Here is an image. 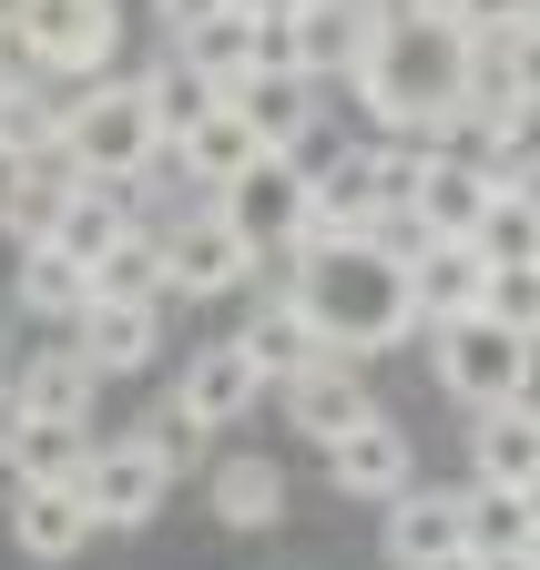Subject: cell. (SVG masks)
<instances>
[{"label": "cell", "mask_w": 540, "mask_h": 570, "mask_svg": "<svg viewBox=\"0 0 540 570\" xmlns=\"http://www.w3.org/2000/svg\"><path fill=\"white\" fill-rule=\"evenodd\" d=\"M286 296L306 306V326L326 336V356H377L419 326V296H409V265H397L387 245H326L286 275Z\"/></svg>", "instance_id": "1"}, {"label": "cell", "mask_w": 540, "mask_h": 570, "mask_svg": "<svg viewBox=\"0 0 540 570\" xmlns=\"http://www.w3.org/2000/svg\"><path fill=\"white\" fill-rule=\"evenodd\" d=\"M429 377L469 417L480 407H520V397H540V346L510 336L500 316H449V326H429Z\"/></svg>", "instance_id": "2"}, {"label": "cell", "mask_w": 540, "mask_h": 570, "mask_svg": "<svg viewBox=\"0 0 540 570\" xmlns=\"http://www.w3.org/2000/svg\"><path fill=\"white\" fill-rule=\"evenodd\" d=\"M61 154H72L92 184H144L174 142H164V122H154V102H144V82H92L82 102H72V132H61Z\"/></svg>", "instance_id": "3"}, {"label": "cell", "mask_w": 540, "mask_h": 570, "mask_svg": "<svg viewBox=\"0 0 540 570\" xmlns=\"http://www.w3.org/2000/svg\"><path fill=\"white\" fill-rule=\"evenodd\" d=\"M174 489V449L154 428H132V439H92L82 459V499H92V530H144Z\"/></svg>", "instance_id": "4"}, {"label": "cell", "mask_w": 540, "mask_h": 570, "mask_svg": "<svg viewBox=\"0 0 540 570\" xmlns=\"http://www.w3.org/2000/svg\"><path fill=\"white\" fill-rule=\"evenodd\" d=\"M21 31H31V51L51 61V82L92 92V82H112V51H122V0H31V11H21Z\"/></svg>", "instance_id": "5"}, {"label": "cell", "mask_w": 540, "mask_h": 570, "mask_svg": "<svg viewBox=\"0 0 540 570\" xmlns=\"http://www.w3.org/2000/svg\"><path fill=\"white\" fill-rule=\"evenodd\" d=\"M255 265H265V255L225 225L215 204H194V214H174V225H164V296H245Z\"/></svg>", "instance_id": "6"}, {"label": "cell", "mask_w": 540, "mask_h": 570, "mask_svg": "<svg viewBox=\"0 0 540 570\" xmlns=\"http://www.w3.org/2000/svg\"><path fill=\"white\" fill-rule=\"evenodd\" d=\"M306 204H316V164H306V154H265L245 184L215 194V214H225V225H235L255 255H286L296 225H306Z\"/></svg>", "instance_id": "7"}, {"label": "cell", "mask_w": 540, "mask_h": 570, "mask_svg": "<svg viewBox=\"0 0 540 570\" xmlns=\"http://www.w3.org/2000/svg\"><path fill=\"white\" fill-rule=\"evenodd\" d=\"M387 21H397L387 0H306V11H286V61L306 82H357V61L377 51Z\"/></svg>", "instance_id": "8"}, {"label": "cell", "mask_w": 540, "mask_h": 570, "mask_svg": "<svg viewBox=\"0 0 540 570\" xmlns=\"http://www.w3.org/2000/svg\"><path fill=\"white\" fill-rule=\"evenodd\" d=\"M265 397V367L235 346V336H215V346H194L184 367H174V428H194V439H215V428H235L245 407Z\"/></svg>", "instance_id": "9"}, {"label": "cell", "mask_w": 540, "mask_h": 570, "mask_svg": "<svg viewBox=\"0 0 540 570\" xmlns=\"http://www.w3.org/2000/svg\"><path fill=\"white\" fill-rule=\"evenodd\" d=\"M276 397H286V428H296L306 449H336L347 428H367V417H377V397H367V377L347 367V356H316V367H306V377H286Z\"/></svg>", "instance_id": "10"}, {"label": "cell", "mask_w": 540, "mask_h": 570, "mask_svg": "<svg viewBox=\"0 0 540 570\" xmlns=\"http://www.w3.org/2000/svg\"><path fill=\"white\" fill-rule=\"evenodd\" d=\"M326 479L347 489V499H377V510H387L397 489H419V449H409V428L377 407L367 428H347V439L326 449Z\"/></svg>", "instance_id": "11"}, {"label": "cell", "mask_w": 540, "mask_h": 570, "mask_svg": "<svg viewBox=\"0 0 540 570\" xmlns=\"http://www.w3.org/2000/svg\"><path fill=\"white\" fill-rule=\"evenodd\" d=\"M72 346L92 356L102 377H132V367H154V356H164V306L154 296H92L72 316Z\"/></svg>", "instance_id": "12"}, {"label": "cell", "mask_w": 540, "mask_h": 570, "mask_svg": "<svg viewBox=\"0 0 540 570\" xmlns=\"http://www.w3.org/2000/svg\"><path fill=\"white\" fill-rule=\"evenodd\" d=\"M377 540H387V570H419V560L469 550V489H397Z\"/></svg>", "instance_id": "13"}, {"label": "cell", "mask_w": 540, "mask_h": 570, "mask_svg": "<svg viewBox=\"0 0 540 570\" xmlns=\"http://www.w3.org/2000/svg\"><path fill=\"white\" fill-rule=\"evenodd\" d=\"M92 174L72 164V154H41V164H11L0 174V225H11V245H51L61 235V214H72V194H82Z\"/></svg>", "instance_id": "14"}, {"label": "cell", "mask_w": 540, "mask_h": 570, "mask_svg": "<svg viewBox=\"0 0 540 570\" xmlns=\"http://www.w3.org/2000/svg\"><path fill=\"white\" fill-rule=\"evenodd\" d=\"M409 296H419V326L480 316V306H490V255L469 245V235H439V245H419V265H409Z\"/></svg>", "instance_id": "15"}, {"label": "cell", "mask_w": 540, "mask_h": 570, "mask_svg": "<svg viewBox=\"0 0 540 570\" xmlns=\"http://www.w3.org/2000/svg\"><path fill=\"white\" fill-rule=\"evenodd\" d=\"M510 174L490 164V154H429V174H419V225L429 235H480V214H490V194H500Z\"/></svg>", "instance_id": "16"}, {"label": "cell", "mask_w": 540, "mask_h": 570, "mask_svg": "<svg viewBox=\"0 0 540 570\" xmlns=\"http://www.w3.org/2000/svg\"><path fill=\"white\" fill-rule=\"evenodd\" d=\"M235 346L265 367V387H286V377H306L316 356H326V336L306 326V306L286 296V285H265V296L245 306V326H235Z\"/></svg>", "instance_id": "17"}, {"label": "cell", "mask_w": 540, "mask_h": 570, "mask_svg": "<svg viewBox=\"0 0 540 570\" xmlns=\"http://www.w3.org/2000/svg\"><path fill=\"white\" fill-rule=\"evenodd\" d=\"M0 459H11V479H82L92 459V417H21L11 397H0Z\"/></svg>", "instance_id": "18"}, {"label": "cell", "mask_w": 540, "mask_h": 570, "mask_svg": "<svg viewBox=\"0 0 540 570\" xmlns=\"http://www.w3.org/2000/svg\"><path fill=\"white\" fill-rule=\"evenodd\" d=\"M316 92H326V82H306L296 61H265V71H245L235 112L255 122V142H265V154H306V122H316Z\"/></svg>", "instance_id": "19"}, {"label": "cell", "mask_w": 540, "mask_h": 570, "mask_svg": "<svg viewBox=\"0 0 540 570\" xmlns=\"http://www.w3.org/2000/svg\"><path fill=\"white\" fill-rule=\"evenodd\" d=\"M11 540H21L31 560H72V550L92 540L82 479H31V489H11Z\"/></svg>", "instance_id": "20"}, {"label": "cell", "mask_w": 540, "mask_h": 570, "mask_svg": "<svg viewBox=\"0 0 540 570\" xmlns=\"http://www.w3.org/2000/svg\"><path fill=\"white\" fill-rule=\"evenodd\" d=\"M469 479H490V489H530L540 479V397L469 417Z\"/></svg>", "instance_id": "21"}, {"label": "cell", "mask_w": 540, "mask_h": 570, "mask_svg": "<svg viewBox=\"0 0 540 570\" xmlns=\"http://www.w3.org/2000/svg\"><path fill=\"white\" fill-rule=\"evenodd\" d=\"M92 397H102V367L82 346H41V356H21V377H11L21 417H92Z\"/></svg>", "instance_id": "22"}, {"label": "cell", "mask_w": 540, "mask_h": 570, "mask_svg": "<svg viewBox=\"0 0 540 570\" xmlns=\"http://www.w3.org/2000/svg\"><path fill=\"white\" fill-rule=\"evenodd\" d=\"M205 499H215L225 530H276V520H286V469L265 459V449H235V459H215Z\"/></svg>", "instance_id": "23"}, {"label": "cell", "mask_w": 540, "mask_h": 570, "mask_svg": "<svg viewBox=\"0 0 540 570\" xmlns=\"http://www.w3.org/2000/svg\"><path fill=\"white\" fill-rule=\"evenodd\" d=\"M72 82H31V92H0V174L11 164H41L61 154V132H72Z\"/></svg>", "instance_id": "24"}, {"label": "cell", "mask_w": 540, "mask_h": 570, "mask_svg": "<svg viewBox=\"0 0 540 570\" xmlns=\"http://www.w3.org/2000/svg\"><path fill=\"white\" fill-rule=\"evenodd\" d=\"M174 154H184V174H194V194H205V204H215L225 184H245V174L265 164V142H255V122H245V112L225 102L215 122H194V132L174 142Z\"/></svg>", "instance_id": "25"}, {"label": "cell", "mask_w": 540, "mask_h": 570, "mask_svg": "<svg viewBox=\"0 0 540 570\" xmlns=\"http://www.w3.org/2000/svg\"><path fill=\"white\" fill-rule=\"evenodd\" d=\"M11 296H21V316H41V326H72V316L92 306V265H82L72 245H21Z\"/></svg>", "instance_id": "26"}, {"label": "cell", "mask_w": 540, "mask_h": 570, "mask_svg": "<svg viewBox=\"0 0 540 570\" xmlns=\"http://www.w3.org/2000/svg\"><path fill=\"white\" fill-rule=\"evenodd\" d=\"M144 102H154V122H164V142H184L194 122H215V112H225V92H215V82H205V71H194L184 51H164V61L144 71Z\"/></svg>", "instance_id": "27"}, {"label": "cell", "mask_w": 540, "mask_h": 570, "mask_svg": "<svg viewBox=\"0 0 540 570\" xmlns=\"http://www.w3.org/2000/svg\"><path fill=\"white\" fill-rule=\"evenodd\" d=\"M469 550H480V560L540 550V520H530V489H490V479H469Z\"/></svg>", "instance_id": "28"}, {"label": "cell", "mask_w": 540, "mask_h": 570, "mask_svg": "<svg viewBox=\"0 0 540 570\" xmlns=\"http://www.w3.org/2000/svg\"><path fill=\"white\" fill-rule=\"evenodd\" d=\"M469 245L490 255V275H500V265H540V194H530V184H500Z\"/></svg>", "instance_id": "29"}, {"label": "cell", "mask_w": 540, "mask_h": 570, "mask_svg": "<svg viewBox=\"0 0 540 570\" xmlns=\"http://www.w3.org/2000/svg\"><path fill=\"white\" fill-rule=\"evenodd\" d=\"M122 235H132V204H122V184H82V194H72V214H61V235H51V245H72L82 265H102V255H112Z\"/></svg>", "instance_id": "30"}, {"label": "cell", "mask_w": 540, "mask_h": 570, "mask_svg": "<svg viewBox=\"0 0 540 570\" xmlns=\"http://www.w3.org/2000/svg\"><path fill=\"white\" fill-rule=\"evenodd\" d=\"M92 296H154V306H164V235L132 225V235L92 265Z\"/></svg>", "instance_id": "31"}, {"label": "cell", "mask_w": 540, "mask_h": 570, "mask_svg": "<svg viewBox=\"0 0 540 570\" xmlns=\"http://www.w3.org/2000/svg\"><path fill=\"white\" fill-rule=\"evenodd\" d=\"M490 164H500L510 184H540V92H520V102H510V122L490 132Z\"/></svg>", "instance_id": "32"}, {"label": "cell", "mask_w": 540, "mask_h": 570, "mask_svg": "<svg viewBox=\"0 0 540 570\" xmlns=\"http://www.w3.org/2000/svg\"><path fill=\"white\" fill-rule=\"evenodd\" d=\"M215 11H235V0H154V21H164V41H184V31H205Z\"/></svg>", "instance_id": "33"}, {"label": "cell", "mask_w": 540, "mask_h": 570, "mask_svg": "<svg viewBox=\"0 0 540 570\" xmlns=\"http://www.w3.org/2000/svg\"><path fill=\"white\" fill-rule=\"evenodd\" d=\"M540 21V0H469V31H520Z\"/></svg>", "instance_id": "34"}, {"label": "cell", "mask_w": 540, "mask_h": 570, "mask_svg": "<svg viewBox=\"0 0 540 570\" xmlns=\"http://www.w3.org/2000/svg\"><path fill=\"white\" fill-rule=\"evenodd\" d=\"M510 51H520V92H540V21H520Z\"/></svg>", "instance_id": "35"}, {"label": "cell", "mask_w": 540, "mask_h": 570, "mask_svg": "<svg viewBox=\"0 0 540 570\" xmlns=\"http://www.w3.org/2000/svg\"><path fill=\"white\" fill-rule=\"evenodd\" d=\"M387 11H409V21H469V0H387Z\"/></svg>", "instance_id": "36"}, {"label": "cell", "mask_w": 540, "mask_h": 570, "mask_svg": "<svg viewBox=\"0 0 540 570\" xmlns=\"http://www.w3.org/2000/svg\"><path fill=\"white\" fill-rule=\"evenodd\" d=\"M235 11H255V21H286V11H306V0H235Z\"/></svg>", "instance_id": "37"}, {"label": "cell", "mask_w": 540, "mask_h": 570, "mask_svg": "<svg viewBox=\"0 0 540 570\" xmlns=\"http://www.w3.org/2000/svg\"><path fill=\"white\" fill-rule=\"evenodd\" d=\"M419 570H480V550H449V560H419Z\"/></svg>", "instance_id": "38"}, {"label": "cell", "mask_w": 540, "mask_h": 570, "mask_svg": "<svg viewBox=\"0 0 540 570\" xmlns=\"http://www.w3.org/2000/svg\"><path fill=\"white\" fill-rule=\"evenodd\" d=\"M480 570H540V550H510V560H480Z\"/></svg>", "instance_id": "39"}, {"label": "cell", "mask_w": 540, "mask_h": 570, "mask_svg": "<svg viewBox=\"0 0 540 570\" xmlns=\"http://www.w3.org/2000/svg\"><path fill=\"white\" fill-rule=\"evenodd\" d=\"M530 520H540V479H530Z\"/></svg>", "instance_id": "40"}]
</instances>
